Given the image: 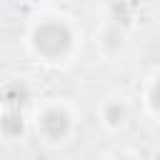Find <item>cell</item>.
Masks as SVG:
<instances>
[{
	"label": "cell",
	"instance_id": "6",
	"mask_svg": "<svg viewBox=\"0 0 160 160\" xmlns=\"http://www.w3.org/2000/svg\"><path fill=\"white\" fill-rule=\"evenodd\" d=\"M150 98H152V108H155V110H160V82L152 88V95H150Z\"/></svg>",
	"mask_w": 160,
	"mask_h": 160
},
{
	"label": "cell",
	"instance_id": "3",
	"mask_svg": "<svg viewBox=\"0 0 160 160\" xmlns=\"http://www.w3.org/2000/svg\"><path fill=\"white\" fill-rule=\"evenodd\" d=\"M0 125H2V130H5L8 135H18V132H22V118H20L18 112H8V115L0 120Z\"/></svg>",
	"mask_w": 160,
	"mask_h": 160
},
{
	"label": "cell",
	"instance_id": "4",
	"mask_svg": "<svg viewBox=\"0 0 160 160\" xmlns=\"http://www.w3.org/2000/svg\"><path fill=\"white\" fill-rule=\"evenodd\" d=\"M25 98H28V92H25V88L22 85H10L8 90H5V100L10 102V105H22L25 102Z\"/></svg>",
	"mask_w": 160,
	"mask_h": 160
},
{
	"label": "cell",
	"instance_id": "5",
	"mask_svg": "<svg viewBox=\"0 0 160 160\" xmlns=\"http://www.w3.org/2000/svg\"><path fill=\"white\" fill-rule=\"evenodd\" d=\"M122 115H125V112H122L120 105H110V108H108V120H110V122H120Z\"/></svg>",
	"mask_w": 160,
	"mask_h": 160
},
{
	"label": "cell",
	"instance_id": "1",
	"mask_svg": "<svg viewBox=\"0 0 160 160\" xmlns=\"http://www.w3.org/2000/svg\"><path fill=\"white\" fill-rule=\"evenodd\" d=\"M35 48L50 58L60 55L70 48V30L60 22H42L35 30Z\"/></svg>",
	"mask_w": 160,
	"mask_h": 160
},
{
	"label": "cell",
	"instance_id": "2",
	"mask_svg": "<svg viewBox=\"0 0 160 160\" xmlns=\"http://www.w3.org/2000/svg\"><path fill=\"white\" fill-rule=\"evenodd\" d=\"M40 125H42V132H45V135H50V138H62V135L68 132V128H70V120H68V115H65L62 110H48V112L42 115Z\"/></svg>",
	"mask_w": 160,
	"mask_h": 160
}]
</instances>
